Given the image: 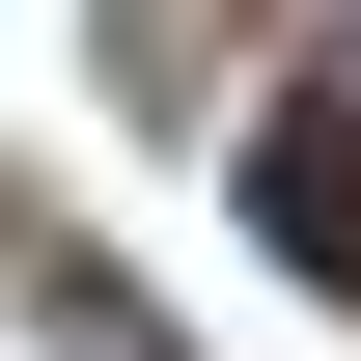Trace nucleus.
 Wrapping results in <instances>:
<instances>
[{
    "label": "nucleus",
    "instance_id": "obj_1",
    "mask_svg": "<svg viewBox=\"0 0 361 361\" xmlns=\"http://www.w3.org/2000/svg\"><path fill=\"white\" fill-rule=\"evenodd\" d=\"M278 250H306V278H361V139H334V84L278 111Z\"/></svg>",
    "mask_w": 361,
    "mask_h": 361
}]
</instances>
